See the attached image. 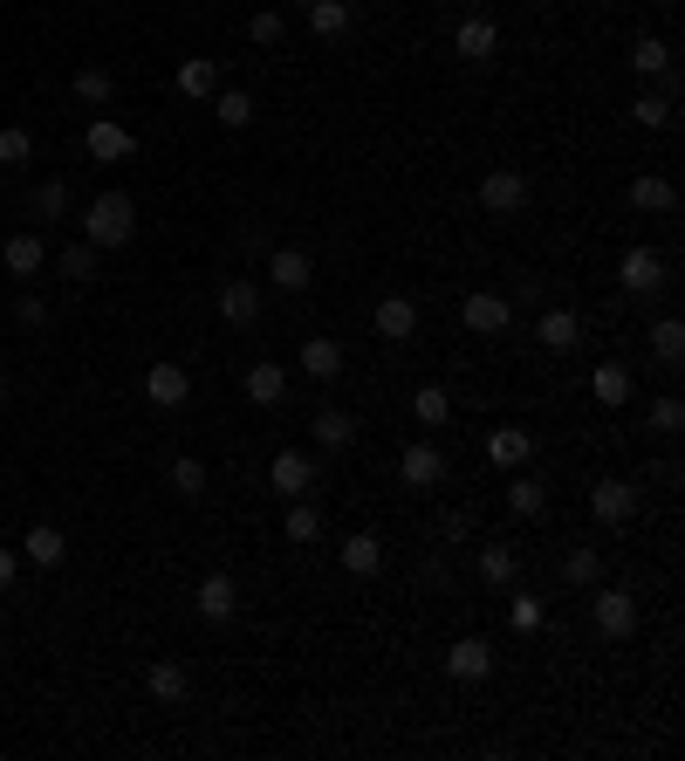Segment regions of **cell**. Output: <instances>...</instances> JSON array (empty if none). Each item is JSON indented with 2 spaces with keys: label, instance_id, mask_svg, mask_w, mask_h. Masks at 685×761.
I'll list each match as a JSON object with an SVG mask.
<instances>
[{
  "label": "cell",
  "instance_id": "cell-1",
  "mask_svg": "<svg viewBox=\"0 0 685 761\" xmlns=\"http://www.w3.org/2000/svg\"><path fill=\"white\" fill-rule=\"evenodd\" d=\"M131 234H138V207H131L123 192H96L90 213H83V241L104 254V247H123Z\"/></svg>",
  "mask_w": 685,
  "mask_h": 761
},
{
  "label": "cell",
  "instance_id": "cell-2",
  "mask_svg": "<svg viewBox=\"0 0 685 761\" xmlns=\"http://www.w3.org/2000/svg\"><path fill=\"white\" fill-rule=\"evenodd\" d=\"M590 618H597V631L603 639H630V631H638V597L630 590H617V583H590Z\"/></svg>",
  "mask_w": 685,
  "mask_h": 761
},
{
  "label": "cell",
  "instance_id": "cell-3",
  "mask_svg": "<svg viewBox=\"0 0 685 761\" xmlns=\"http://www.w3.org/2000/svg\"><path fill=\"white\" fill-rule=\"evenodd\" d=\"M638 507H645V494L630 488V480H617V473L590 480V515H597L603 528H630V522H638Z\"/></svg>",
  "mask_w": 685,
  "mask_h": 761
},
{
  "label": "cell",
  "instance_id": "cell-4",
  "mask_svg": "<svg viewBox=\"0 0 685 761\" xmlns=\"http://www.w3.org/2000/svg\"><path fill=\"white\" fill-rule=\"evenodd\" d=\"M398 480H404L412 494H433L439 480H446V453H439L433 440H412V446L398 453Z\"/></svg>",
  "mask_w": 685,
  "mask_h": 761
},
{
  "label": "cell",
  "instance_id": "cell-5",
  "mask_svg": "<svg viewBox=\"0 0 685 761\" xmlns=\"http://www.w3.org/2000/svg\"><path fill=\"white\" fill-rule=\"evenodd\" d=\"M480 207H487V213H521L528 207V179L515 165H494L487 179H480Z\"/></svg>",
  "mask_w": 685,
  "mask_h": 761
},
{
  "label": "cell",
  "instance_id": "cell-6",
  "mask_svg": "<svg viewBox=\"0 0 685 761\" xmlns=\"http://www.w3.org/2000/svg\"><path fill=\"white\" fill-rule=\"evenodd\" d=\"M268 488L274 494H288V501H302V494H309L316 488V460H309V453H274V467H268Z\"/></svg>",
  "mask_w": 685,
  "mask_h": 761
},
{
  "label": "cell",
  "instance_id": "cell-7",
  "mask_svg": "<svg viewBox=\"0 0 685 761\" xmlns=\"http://www.w3.org/2000/svg\"><path fill=\"white\" fill-rule=\"evenodd\" d=\"M617 282H624L630 295H658V289H665V261H658L651 247H624V261H617Z\"/></svg>",
  "mask_w": 685,
  "mask_h": 761
},
{
  "label": "cell",
  "instance_id": "cell-8",
  "mask_svg": "<svg viewBox=\"0 0 685 761\" xmlns=\"http://www.w3.org/2000/svg\"><path fill=\"white\" fill-rule=\"evenodd\" d=\"M83 151H90V159H96V165H123V159H131V151H138V138H131V131H123V124H110V117H96V124H90V131H83Z\"/></svg>",
  "mask_w": 685,
  "mask_h": 761
},
{
  "label": "cell",
  "instance_id": "cell-9",
  "mask_svg": "<svg viewBox=\"0 0 685 761\" xmlns=\"http://www.w3.org/2000/svg\"><path fill=\"white\" fill-rule=\"evenodd\" d=\"M460 323L473 329V337H500V329L515 323V309H507V295H487V289H480V295L460 302Z\"/></svg>",
  "mask_w": 685,
  "mask_h": 761
},
{
  "label": "cell",
  "instance_id": "cell-10",
  "mask_svg": "<svg viewBox=\"0 0 685 761\" xmlns=\"http://www.w3.org/2000/svg\"><path fill=\"white\" fill-rule=\"evenodd\" d=\"M144 398L158 405V412H179V405L192 398V377H186L179 364H151V371H144Z\"/></svg>",
  "mask_w": 685,
  "mask_h": 761
},
{
  "label": "cell",
  "instance_id": "cell-11",
  "mask_svg": "<svg viewBox=\"0 0 685 761\" xmlns=\"http://www.w3.org/2000/svg\"><path fill=\"white\" fill-rule=\"evenodd\" d=\"M370 329H377L385 343H404V337L418 329V302H412V295H385V302L370 309Z\"/></svg>",
  "mask_w": 685,
  "mask_h": 761
},
{
  "label": "cell",
  "instance_id": "cell-12",
  "mask_svg": "<svg viewBox=\"0 0 685 761\" xmlns=\"http://www.w3.org/2000/svg\"><path fill=\"white\" fill-rule=\"evenodd\" d=\"M144 693L158 700V706H179V700L192 693V679H186V666H179V658H151V672H144Z\"/></svg>",
  "mask_w": 685,
  "mask_h": 761
},
{
  "label": "cell",
  "instance_id": "cell-13",
  "mask_svg": "<svg viewBox=\"0 0 685 761\" xmlns=\"http://www.w3.org/2000/svg\"><path fill=\"white\" fill-rule=\"evenodd\" d=\"M268 282L288 289V295H302V289L316 282V261H309L302 247H282V254H268Z\"/></svg>",
  "mask_w": 685,
  "mask_h": 761
},
{
  "label": "cell",
  "instance_id": "cell-14",
  "mask_svg": "<svg viewBox=\"0 0 685 761\" xmlns=\"http://www.w3.org/2000/svg\"><path fill=\"white\" fill-rule=\"evenodd\" d=\"M234 611H240V590H234V576H226V570H213L206 583H199V618H206V624H226Z\"/></svg>",
  "mask_w": 685,
  "mask_h": 761
},
{
  "label": "cell",
  "instance_id": "cell-15",
  "mask_svg": "<svg viewBox=\"0 0 685 761\" xmlns=\"http://www.w3.org/2000/svg\"><path fill=\"white\" fill-rule=\"evenodd\" d=\"M452 48H460L466 62H494V48H500V28L487 14H473V21H460V28H452Z\"/></svg>",
  "mask_w": 685,
  "mask_h": 761
},
{
  "label": "cell",
  "instance_id": "cell-16",
  "mask_svg": "<svg viewBox=\"0 0 685 761\" xmlns=\"http://www.w3.org/2000/svg\"><path fill=\"white\" fill-rule=\"evenodd\" d=\"M446 672H452V679H487V672H494V645H487V639H452Z\"/></svg>",
  "mask_w": 685,
  "mask_h": 761
},
{
  "label": "cell",
  "instance_id": "cell-17",
  "mask_svg": "<svg viewBox=\"0 0 685 761\" xmlns=\"http://www.w3.org/2000/svg\"><path fill=\"white\" fill-rule=\"evenodd\" d=\"M630 207H638V213H672L678 207V186L665 179V172H638V179H630Z\"/></svg>",
  "mask_w": 685,
  "mask_h": 761
},
{
  "label": "cell",
  "instance_id": "cell-18",
  "mask_svg": "<svg viewBox=\"0 0 685 761\" xmlns=\"http://www.w3.org/2000/svg\"><path fill=\"white\" fill-rule=\"evenodd\" d=\"M21 555H28L35 570H56L62 555H69V536H62V528H48V522H35L28 536H21Z\"/></svg>",
  "mask_w": 685,
  "mask_h": 761
},
{
  "label": "cell",
  "instance_id": "cell-19",
  "mask_svg": "<svg viewBox=\"0 0 685 761\" xmlns=\"http://www.w3.org/2000/svg\"><path fill=\"white\" fill-rule=\"evenodd\" d=\"M213 90H220V62H213V56H186V62H179V96H192V104H213Z\"/></svg>",
  "mask_w": 685,
  "mask_h": 761
},
{
  "label": "cell",
  "instance_id": "cell-20",
  "mask_svg": "<svg viewBox=\"0 0 685 761\" xmlns=\"http://www.w3.org/2000/svg\"><path fill=\"white\" fill-rule=\"evenodd\" d=\"M528 453H535V440H528L521 425H494L487 433V460L494 467H528Z\"/></svg>",
  "mask_w": 685,
  "mask_h": 761
},
{
  "label": "cell",
  "instance_id": "cell-21",
  "mask_svg": "<svg viewBox=\"0 0 685 761\" xmlns=\"http://www.w3.org/2000/svg\"><path fill=\"white\" fill-rule=\"evenodd\" d=\"M220 316L234 329H253V316H261V289H253V282H226L220 289Z\"/></svg>",
  "mask_w": 685,
  "mask_h": 761
},
{
  "label": "cell",
  "instance_id": "cell-22",
  "mask_svg": "<svg viewBox=\"0 0 685 761\" xmlns=\"http://www.w3.org/2000/svg\"><path fill=\"white\" fill-rule=\"evenodd\" d=\"M302 371H309L316 385H329V377L343 371V343L336 337H309V343H302Z\"/></svg>",
  "mask_w": 685,
  "mask_h": 761
},
{
  "label": "cell",
  "instance_id": "cell-23",
  "mask_svg": "<svg viewBox=\"0 0 685 761\" xmlns=\"http://www.w3.org/2000/svg\"><path fill=\"white\" fill-rule=\"evenodd\" d=\"M535 337H542L548 350H576V343H582V323H576L569 309H542V316H535Z\"/></svg>",
  "mask_w": 685,
  "mask_h": 761
},
{
  "label": "cell",
  "instance_id": "cell-24",
  "mask_svg": "<svg viewBox=\"0 0 685 761\" xmlns=\"http://www.w3.org/2000/svg\"><path fill=\"white\" fill-rule=\"evenodd\" d=\"M515 576H521V555L507 549V542H487V549H480V583H494V590H507Z\"/></svg>",
  "mask_w": 685,
  "mask_h": 761
},
{
  "label": "cell",
  "instance_id": "cell-25",
  "mask_svg": "<svg viewBox=\"0 0 685 761\" xmlns=\"http://www.w3.org/2000/svg\"><path fill=\"white\" fill-rule=\"evenodd\" d=\"M343 570L350 576H377V570H385V542H377L370 528H364V536H350L343 542Z\"/></svg>",
  "mask_w": 685,
  "mask_h": 761
},
{
  "label": "cell",
  "instance_id": "cell-26",
  "mask_svg": "<svg viewBox=\"0 0 685 761\" xmlns=\"http://www.w3.org/2000/svg\"><path fill=\"white\" fill-rule=\"evenodd\" d=\"M0 261H8V274H42L48 247H42V234H14L8 247H0Z\"/></svg>",
  "mask_w": 685,
  "mask_h": 761
},
{
  "label": "cell",
  "instance_id": "cell-27",
  "mask_svg": "<svg viewBox=\"0 0 685 761\" xmlns=\"http://www.w3.org/2000/svg\"><path fill=\"white\" fill-rule=\"evenodd\" d=\"M350 440H357V419H350V412H336V405H322V412H316V446L343 453Z\"/></svg>",
  "mask_w": 685,
  "mask_h": 761
},
{
  "label": "cell",
  "instance_id": "cell-28",
  "mask_svg": "<svg viewBox=\"0 0 685 761\" xmlns=\"http://www.w3.org/2000/svg\"><path fill=\"white\" fill-rule=\"evenodd\" d=\"M240 391H247L253 405H282V391H288V371H282V364H253Z\"/></svg>",
  "mask_w": 685,
  "mask_h": 761
},
{
  "label": "cell",
  "instance_id": "cell-29",
  "mask_svg": "<svg viewBox=\"0 0 685 761\" xmlns=\"http://www.w3.org/2000/svg\"><path fill=\"white\" fill-rule=\"evenodd\" d=\"M590 398L597 405H630V371L624 364H597L590 371Z\"/></svg>",
  "mask_w": 685,
  "mask_h": 761
},
{
  "label": "cell",
  "instance_id": "cell-30",
  "mask_svg": "<svg viewBox=\"0 0 685 761\" xmlns=\"http://www.w3.org/2000/svg\"><path fill=\"white\" fill-rule=\"evenodd\" d=\"M412 419L425 425V433H439V425L452 419V398H446L439 385H418V391H412Z\"/></svg>",
  "mask_w": 685,
  "mask_h": 761
},
{
  "label": "cell",
  "instance_id": "cell-31",
  "mask_svg": "<svg viewBox=\"0 0 685 761\" xmlns=\"http://www.w3.org/2000/svg\"><path fill=\"white\" fill-rule=\"evenodd\" d=\"M302 14H309V28H316L322 42L350 35V0H316V8H302Z\"/></svg>",
  "mask_w": 685,
  "mask_h": 761
},
{
  "label": "cell",
  "instance_id": "cell-32",
  "mask_svg": "<svg viewBox=\"0 0 685 761\" xmlns=\"http://www.w3.org/2000/svg\"><path fill=\"white\" fill-rule=\"evenodd\" d=\"M213 117L226 124V131H247L253 124V96L247 90H213Z\"/></svg>",
  "mask_w": 685,
  "mask_h": 761
},
{
  "label": "cell",
  "instance_id": "cell-33",
  "mask_svg": "<svg viewBox=\"0 0 685 761\" xmlns=\"http://www.w3.org/2000/svg\"><path fill=\"white\" fill-rule=\"evenodd\" d=\"M563 583H576V590L603 583V549H569V555H563Z\"/></svg>",
  "mask_w": 685,
  "mask_h": 761
},
{
  "label": "cell",
  "instance_id": "cell-34",
  "mask_svg": "<svg viewBox=\"0 0 685 761\" xmlns=\"http://www.w3.org/2000/svg\"><path fill=\"white\" fill-rule=\"evenodd\" d=\"M507 507H515V515L528 522V515H542V507H548V488H542V480L535 473H521V480H507Z\"/></svg>",
  "mask_w": 685,
  "mask_h": 761
},
{
  "label": "cell",
  "instance_id": "cell-35",
  "mask_svg": "<svg viewBox=\"0 0 685 761\" xmlns=\"http://www.w3.org/2000/svg\"><path fill=\"white\" fill-rule=\"evenodd\" d=\"M507 624H515V631H542L548 624V604L535 590H515V597H507Z\"/></svg>",
  "mask_w": 685,
  "mask_h": 761
},
{
  "label": "cell",
  "instance_id": "cell-36",
  "mask_svg": "<svg viewBox=\"0 0 685 761\" xmlns=\"http://www.w3.org/2000/svg\"><path fill=\"white\" fill-rule=\"evenodd\" d=\"M172 494H186V501H199V494H206V460L179 453V460H172Z\"/></svg>",
  "mask_w": 685,
  "mask_h": 761
},
{
  "label": "cell",
  "instance_id": "cell-37",
  "mask_svg": "<svg viewBox=\"0 0 685 761\" xmlns=\"http://www.w3.org/2000/svg\"><path fill=\"white\" fill-rule=\"evenodd\" d=\"M651 350H658L665 364H678V358H685V323H678V316H658V323H651Z\"/></svg>",
  "mask_w": 685,
  "mask_h": 761
},
{
  "label": "cell",
  "instance_id": "cell-38",
  "mask_svg": "<svg viewBox=\"0 0 685 761\" xmlns=\"http://www.w3.org/2000/svg\"><path fill=\"white\" fill-rule=\"evenodd\" d=\"M630 69H638V75H672V48L658 35H645L638 48H630Z\"/></svg>",
  "mask_w": 685,
  "mask_h": 761
},
{
  "label": "cell",
  "instance_id": "cell-39",
  "mask_svg": "<svg viewBox=\"0 0 685 761\" xmlns=\"http://www.w3.org/2000/svg\"><path fill=\"white\" fill-rule=\"evenodd\" d=\"M630 117H638L645 131H665V124H672V90H665V96H658V90H645L638 104H630Z\"/></svg>",
  "mask_w": 685,
  "mask_h": 761
},
{
  "label": "cell",
  "instance_id": "cell-40",
  "mask_svg": "<svg viewBox=\"0 0 685 761\" xmlns=\"http://www.w3.org/2000/svg\"><path fill=\"white\" fill-rule=\"evenodd\" d=\"M69 282H96V247L90 241H75V247H62V261H56Z\"/></svg>",
  "mask_w": 685,
  "mask_h": 761
},
{
  "label": "cell",
  "instance_id": "cell-41",
  "mask_svg": "<svg viewBox=\"0 0 685 761\" xmlns=\"http://www.w3.org/2000/svg\"><path fill=\"white\" fill-rule=\"evenodd\" d=\"M316 536H322V507L295 501V507H288V542H316Z\"/></svg>",
  "mask_w": 685,
  "mask_h": 761
},
{
  "label": "cell",
  "instance_id": "cell-42",
  "mask_svg": "<svg viewBox=\"0 0 685 761\" xmlns=\"http://www.w3.org/2000/svg\"><path fill=\"white\" fill-rule=\"evenodd\" d=\"M110 69H75V96H83V104H110Z\"/></svg>",
  "mask_w": 685,
  "mask_h": 761
},
{
  "label": "cell",
  "instance_id": "cell-43",
  "mask_svg": "<svg viewBox=\"0 0 685 761\" xmlns=\"http://www.w3.org/2000/svg\"><path fill=\"white\" fill-rule=\"evenodd\" d=\"M35 159V138L21 131V124H8V131H0V165H28Z\"/></svg>",
  "mask_w": 685,
  "mask_h": 761
},
{
  "label": "cell",
  "instance_id": "cell-44",
  "mask_svg": "<svg viewBox=\"0 0 685 761\" xmlns=\"http://www.w3.org/2000/svg\"><path fill=\"white\" fill-rule=\"evenodd\" d=\"M247 35H253V48H274V42H282V35H288V21H282V14H274V8H261V14H253V21H247Z\"/></svg>",
  "mask_w": 685,
  "mask_h": 761
},
{
  "label": "cell",
  "instance_id": "cell-45",
  "mask_svg": "<svg viewBox=\"0 0 685 761\" xmlns=\"http://www.w3.org/2000/svg\"><path fill=\"white\" fill-rule=\"evenodd\" d=\"M678 425H685V405H678V398H658V405H651V433H658V440H678Z\"/></svg>",
  "mask_w": 685,
  "mask_h": 761
},
{
  "label": "cell",
  "instance_id": "cell-46",
  "mask_svg": "<svg viewBox=\"0 0 685 761\" xmlns=\"http://www.w3.org/2000/svg\"><path fill=\"white\" fill-rule=\"evenodd\" d=\"M35 213H42V220H62V213H69V186H62V179H42Z\"/></svg>",
  "mask_w": 685,
  "mask_h": 761
},
{
  "label": "cell",
  "instance_id": "cell-47",
  "mask_svg": "<svg viewBox=\"0 0 685 761\" xmlns=\"http://www.w3.org/2000/svg\"><path fill=\"white\" fill-rule=\"evenodd\" d=\"M14 316H21V323H28V329H42V323H48V309H42V302H35V295H21V302H14Z\"/></svg>",
  "mask_w": 685,
  "mask_h": 761
},
{
  "label": "cell",
  "instance_id": "cell-48",
  "mask_svg": "<svg viewBox=\"0 0 685 761\" xmlns=\"http://www.w3.org/2000/svg\"><path fill=\"white\" fill-rule=\"evenodd\" d=\"M14 576H21V549H0V590H8Z\"/></svg>",
  "mask_w": 685,
  "mask_h": 761
},
{
  "label": "cell",
  "instance_id": "cell-49",
  "mask_svg": "<svg viewBox=\"0 0 685 761\" xmlns=\"http://www.w3.org/2000/svg\"><path fill=\"white\" fill-rule=\"evenodd\" d=\"M295 8H316V0H295Z\"/></svg>",
  "mask_w": 685,
  "mask_h": 761
},
{
  "label": "cell",
  "instance_id": "cell-50",
  "mask_svg": "<svg viewBox=\"0 0 685 761\" xmlns=\"http://www.w3.org/2000/svg\"><path fill=\"white\" fill-rule=\"evenodd\" d=\"M0 391H8V377H0Z\"/></svg>",
  "mask_w": 685,
  "mask_h": 761
}]
</instances>
